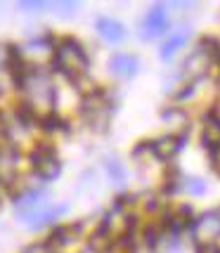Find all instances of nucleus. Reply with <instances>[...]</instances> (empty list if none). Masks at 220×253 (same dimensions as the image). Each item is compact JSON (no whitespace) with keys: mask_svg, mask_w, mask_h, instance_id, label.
<instances>
[{"mask_svg":"<svg viewBox=\"0 0 220 253\" xmlns=\"http://www.w3.org/2000/svg\"><path fill=\"white\" fill-rule=\"evenodd\" d=\"M182 144H185V132H180V135H164V137H159L152 142V154L159 159V161H173L176 154L182 149Z\"/></svg>","mask_w":220,"mask_h":253,"instance_id":"39448f33","label":"nucleus"},{"mask_svg":"<svg viewBox=\"0 0 220 253\" xmlns=\"http://www.w3.org/2000/svg\"><path fill=\"white\" fill-rule=\"evenodd\" d=\"M107 173H109V177L116 185H121L123 180H126V168H123V164L116 161V159H107Z\"/></svg>","mask_w":220,"mask_h":253,"instance_id":"4468645a","label":"nucleus"},{"mask_svg":"<svg viewBox=\"0 0 220 253\" xmlns=\"http://www.w3.org/2000/svg\"><path fill=\"white\" fill-rule=\"evenodd\" d=\"M38 126L43 128L45 132H57V130H62L64 128V121L57 116L55 111L50 109V111H45V114H41V119H38Z\"/></svg>","mask_w":220,"mask_h":253,"instance_id":"9d476101","label":"nucleus"},{"mask_svg":"<svg viewBox=\"0 0 220 253\" xmlns=\"http://www.w3.org/2000/svg\"><path fill=\"white\" fill-rule=\"evenodd\" d=\"M50 64L55 69L57 74H62L66 81H71V83H76L81 81V76L88 71V52L83 50V45L78 43L76 38H71V36H64V38H59L55 45H52V59H50Z\"/></svg>","mask_w":220,"mask_h":253,"instance_id":"f257e3e1","label":"nucleus"},{"mask_svg":"<svg viewBox=\"0 0 220 253\" xmlns=\"http://www.w3.org/2000/svg\"><path fill=\"white\" fill-rule=\"evenodd\" d=\"M66 211H69L66 204H59V206H45V209L36 211V213H31V215H26L24 222H26L31 230H41V227H45V225L55 222L62 213H66Z\"/></svg>","mask_w":220,"mask_h":253,"instance_id":"423d86ee","label":"nucleus"},{"mask_svg":"<svg viewBox=\"0 0 220 253\" xmlns=\"http://www.w3.org/2000/svg\"><path fill=\"white\" fill-rule=\"evenodd\" d=\"M59 170H62V164H59V161H50V164H45L43 168H38V170H36V175L41 177V180H43V182H52V180H55L57 175H59Z\"/></svg>","mask_w":220,"mask_h":253,"instance_id":"f8f14e48","label":"nucleus"},{"mask_svg":"<svg viewBox=\"0 0 220 253\" xmlns=\"http://www.w3.org/2000/svg\"><path fill=\"white\" fill-rule=\"evenodd\" d=\"M180 187L185 189L187 194H192V197H201V194L206 192V182L199 180V177H187V180L180 182Z\"/></svg>","mask_w":220,"mask_h":253,"instance_id":"ddd939ff","label":"nucleus"},{"mask_svg":"<svg viewBox=\"0 0 220 253\" xmlns=\"http://www.w3.org/2000/svg\"><path fill=\"white\" fill-rule=\"evenodd\" d=\"M12 201H14L17 211L22 213V220H24L26 215H31V213H36V211L45 209V204H47V194H45L43 189L29 187V189H22V192H17Z\"/></svg>","mask_w":220,"mask_h":253,"instance_id":"20e7f679","label":"nucleus"},{"mask_svg":"<svg viewBox=\"0 0 220 253\" xmlns=\"http://www.w3.org/2000/svg\"><path fill=\"white\" fill-rule=\"evenodd\" d=\"M19 7L26 12H43L45 7H55V2H29V0H24V2H19Z\"/></svg>","mask_w":220,"mask_h":253,"instance_id":"2eb2a0df","label":"nucleus"},{"mask_svg":"<svg viewBox=\"0 0 220 253\" xmlns=\"http://www.w3.org/2000/svg\"><path fill=\"white\" fill-rule=\"evenodd\" d=\"M192 237L199 244H211L220 239V211H209V213H201L199 218H194L192 222Z\"/></svg>","mask_w":220,"mask_h":253,"instance_id":"f03ea898","label":"nucleus"},{"mask_svg":"<svg viewBox=\"0 0 220 253\" xmlns=\"http://www.w3.org/2000/svg\"><path fill=\"white\" fill-rule=\"evenodd\" d=\"M161 227L156 225V222H149V225H144L142 227V242L149 246V249H154L156 244H159V239H161Z\"/></svg>","mask_w":220,"mask_h":253,"instance_id":"9b49d317","label":"nucleus"},{"mask_svg":"<svg viewBox=\"0 0 220 253\" xmlns=\"http://www.w3.org/2000/svg\"><path fill=\"white\" fill-rule=\"evenodd\" d=\"M187 41H189V29H180V31H176V33H171L168 36V41H166L164 45H161V50H159V55H161V59H173V57L187 45Z\"/></svg>","mask_w":220,"mask_h":253,"instance_id":"1a4fd4ad","label":"nucleus"},{"mask_svg":"<svg viewBox=\"0 0 220 253\" xmlns=\"http://www.w3.org/2000/svg\"><path fill=\"white\" fill-rule=\"evenodd\" d=\"M168 31V7L166 5H152L142 19V38L144 41H154L159 36Z\"/></svg>","mask_w":220,"mask_h":253,"instance_id":"7ed1b4c3","label":"nucleus"},{"mask_svg":"<svg viewBox=\"0 0 220 253\" xmlns=\"http://www.w3.org/2000/svg\"><path fill=\"white\" fill-rule=\"evenodd\" d=\"M95 29H97L99 38L111 45L121 43L123 38H126V26H123L121 22H116V19H111V17H99L97 24H95Z\"/></svg>","mask_w":220,"mask_h":253,"instance_id":"6e6552de","label":"nucleus"},{"mask_svg":"<svg viewBox=\"0 0 220 253\" xmlns=\"http://www.w3.org/2000/svg\"><path fill=\"white\" fill-rule=\"evenodd\" d=\"M109 69L114 76L119 78H132L137 74V69H140V62H137V57L135 55H128V52H119V55H114L109 59Z\"/></svg>","mask_w":220,"mask_h":253,"instance_id":"0eeeda50","label":"nucleus"}]
</instances>
